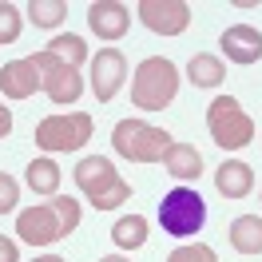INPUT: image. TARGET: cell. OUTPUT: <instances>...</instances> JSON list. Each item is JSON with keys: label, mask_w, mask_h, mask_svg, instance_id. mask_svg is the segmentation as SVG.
Returning <instances> with one entry per match:
<instances>
[{"label": "cell", "mask_w": 262, "mask_h": 262, "mask_svg": "<svg viewBox=\"0 0 262 262\" xmlns=\"http://www.w3.org/2000/svg\"><path fill=\"white\" fill-rule=\"evenodd\" d=\"M76 227H80V203L68 195H52L48 203H36L16 214V234L28 246H52L68 238Z\"/></svg>", "instance_id": "obj_1"}, {"label": "cell", "mask_w": 262, "mask_h": 262, "mask_svg": "<svg viewBox=\"0 0 262 262\" xmlns=\"http://www.w3.org/2000/svg\"><path fill=\"white\" fill-rule=\"evenodd\" d=\"M76 187H80V195L96 207V211H115L119 203H127L131 199V183L115 171L112 159H103V155H83L80 163H76Z\"/></svg>", "instance_id": "obj_2"}, {"label": "cell", "mask_w": 262, "mask_h": 262, "mask_svg": "<svg viewBox=\"0 0 262 262\" xmlns=\"http://www.w3.org/2000/svg\"><path fill=\"white\" fill-rule=\"evenodd\" d=\"M179 96V68L167 56H147L131 76V107L139 112H163Z\"/></svg>", "instance_id": "obj_3"}, {"label": "cell", "mask_w": 262, "mask_h": 262, "mask_svg": "<svg viewBox=\"0 0 262 262\" xmlns=\"http://www.w3.org/2000/svg\"><path fill=\"white\" fill-rule=\"evenodd\" d=\"M171 131L155 127L147 119H119L112 127V147L119 159L127 163H163L167 147H171Z\"/></svg>", "instance_id": "obj_4"}, {"label": "cell", "mask_w": 262, "mask_h": 262, "mask_svg": "<svg viewBox=\"0 0 262 262\" xmlns=\"http://www.w3.org/2000/svg\"><path fill=\"white\" fill-rule=\"evenodd\" d=\"M207 131L223 151H243L254 139V119L234 96H214L207 103Z\"/></svg>", "instance_id": "obj_5"}, {"label": "cell", "mask_w": 262, "mask_h": 262, "mask_svg": "<svg viewBox=\"0 0 262 262\" xmlns=\"http://www.w3.org/2000/svg\"><path fill=\"white\" fill-rule=\"evenodd\" d=\"M207 223V203L199 195L195 187H175V191H167L163 203H159V227L167 234H175V238H191L199 234Z\"/></svg>", "instance_id": "obj_6"}, {"label": "cell", "mask_w": 262, "mask_h": 262, "mask_svg": "<svg viewBox=\"0 0 262 262\" xmlns=\"http://www.w3.org/2000/svg\"><path fill=\"white\" fill-rule=\"evenodd\" d=\"M92 115L88 112H56L36 123V147L40 151H80L92 139Z\"/></svg>", "instance_id": "obj_7"}, {"label": "cell", "mask_w": 262, "mask_h": 262, "mask_svg": "<svg viewBox=\"0 0 262 262\" xmlns=\"http://www.w3.org/2000/svg\"><path fill=\"white\" fill-rule=\"evenodd\" d=\"M32 64L40 68V92H48V99L56 103V107H72V103L83 96V76H80V68L64 64V60H60V56H52L48 48L36 52Z\"/></svg>", "instance_id": "obj_8"}, {"label": "cell", "mask_w": 262, "mask_h": 262, "mask_svg": "<svg viewBox=\"0 0 262 262\" xmlns=\"http://www.w3.org/2000/svg\"><path fill=\"white\" fill-rule=\"evenodd\" d=\"M135 12L155 36H183L191 28V4L187 0H139Z\"/></svg>", "instance_id": "obj_9"}, {"label": "cell", "mask_w": 262, "mask_h": 262, "mask_svg": "<svg viewBox=\"0 0 262 262\" xmlns=\"http://www.w3.org/2000/svg\"><path fill=\"white\" fill-rule=\"evenodd\" d=\"M127 80V60L119 48H99L92 56V96L99 103H112L119 96V88Z\"/></svg>", "instance_id": "obj_10"}, {"label": "cell", "mask_w": 262, "mask_h": 262, "mask_svg": "<svg viewBox=\"0 0 262 262\" xmlns=\"http://www.w3.org/2000/svg\"><path fill=\"white\" fill-rule=\"evenodd\" d=\"M88 28L99 36V40H123L131 28V8L127 4H119V0H96V4H88Z\"/></svg>", "instance_id": "obj_11"}, {"label": "cell", "mask_w": 262, "mask_h": 262, "mask_svg": "<svg viewBox=\"0 0 262 262\" xmlns=\"http://www.w3.org/2000/svg\"><path fill=\"white\" fill-rule=\"evenodd\" d=\"M219 48H223V56H227L230 64L250 68V64L262 60V32L254 24H230L227 32L219 36Z\"/></svg>", "instance_id": "obj_12"}, {"label": "cell", "mask_w": 262, "mask_h": 262, "mask_svg": "<svg viewBox=\"0 0 262 262\" xmlns=\"http://www.w3.org/2000/svg\"><path fill=\"white\" fill-rule=\"evenodd\" d=\"M0 92H4V99H32L40 92V68L32 64V56L8 60L0 68Z\"/></svg>", "instance_id": "obj_13"}, {"label": "cell", "mask_w": 262, "mask_h": 262, "mask_svg": "<svg viewBox=\"0 0 262 262\" xmlns=\"http://www.w3.org/2000/svg\"><path fill=\"white\" fill-rule=\"evenodd\" d=\"M214 191L223 199H246L254 191V171L243 159H227V163L214 171Z\"/></svg>", "instance_id": "obj_14"}, {"label": "cell", "mask_w": 262, "mask_h": 262, "mask_svg": "<svg viewBox=\"0 0 262 262\" xmlns=\"http://www.w3.org/2000/svg\"><path fill=\"white\" fill-rule=\"evenodd\" d=\"M163 171L179 183H199V175H203V155H199V147H191V143H171L167 155H163Z\"/></svg>", "instance_id": "obj_15"}, {"label": "cell", "mask_w": 262, "mask_h": 262, "mask_svg": "<svg viewBox=\"0 0 262 262\" xmlns=\"http://www.w3.org/2000/svg\"><path fill=\"white\" fill-rule=\"evenodd\" d=\"M227 238L238 254H262V219L258 214H238V219L230 223Z\"/></svg>", "instance_id": "obj_16"}, {"label": "cell", "mask_w": 262, "mask_h": 262, "mask_svg": "<svg viewBox=\"0 0 262 262\" xmlns=\"http://www.w3.org/2000/svg\"><path fill=\"white\" fill-rule=\"evenodd\" d=\"M187 80L195 83V88H219V83L227 80V68L211 52H195L191 64H187Z\"/></svg>", "instance_id": "obj_17"}, {"label": "cell", "mask_w": 262, "mask_h": 262, "mask_svg": "<svg viewBox=\"0 0 262 262\" xmlns=\"http://www.w3.org/2000/svg\"><path fill=\"white\" fill-rule=\"evenodd\" d=\"M24 183L32 187L36 195H56L60 191V183H64V171L56 167V159H32L28 163V171H24Z\"/></svg>", "instance_id": "obj_18"}, {"label": "cell", "mask_w": 262, "mask_h": 262, "mask_svg": "<svg viewBox=\"0 0 262 262\" xmlns=\"http://www.w3.org/2000/svg\"><path fill=\"white\" fill-rule=\"evenodd\" d=\"M112 243L119 250H139V246L147 243V219L143 214H123L112 227Z\"/></svg>", "instance_id": "obj_19"}, {"label": "cell", "mask_w": 262, "mask_h": 262, "mask_svg": "<svg viewBox=\"0 0 262 262\" xmlns=\"http://www.w3.org/2000/svg\"><path fill=\"white\" fill-rule=\"evenodd\" d=\"M24 12L36 28H60L68 20V0H28Z\"/></svg>", "instance_id": "obj_20"}, {"label": "cell", "mask_w": 262, "mask_h": 262, "mask_svg": "<svg viewBox=\"0 0 262 262\" xmlns=\"http://www.w3.org/2000/svg\"><path fill=\"white\" fill-rule=\"evenodd\" d=\"M48 52H52V56H60V60H64V64H72V68H80L83 60H88V44H83L76 32L48 40Z\"/></svg>", "instance_id": "obj_21"}, {"label": "cell", "mask_w": 262, "mask_h": 262, "mask_svg": "<svg viewBox=\"0 0 262 262\" xmlns=\"http://www.w3.org/2000/svg\"><path fill=\"white\" fill-rule=\"evenodd\" d=\"M20 32H24V12H20L16 4L0 0V48L4 44H16Z\"/></svg>", "instance_id": "obj_22"}, {"label": "cell", "mask_w": 262, "mask_h": 262, "mask_svg": "<svg viewBox=\"0 0 262 262\" xmlns=\"http://www.w3.org/2000/svg\"><path fill=\"white\" fill-rule=\"evenodd\" d=\"M167 262H219V254H214V246H207V243H183L167 254Z\"/></svg>", "instance_id": "obj_23"}, {"label": "cell", "mask_w": 262, "mask_h": 262, "mask_svg": "<svg viewBox=\"0 0 262 262\" xmlns=\"http://www.w3.org/2000/svg\"><path fill=\"white\" fill-rule=\"evenodd\" d=\"M16 203H20V183L8 171H0V214H12Z\"/></svg>", "instance_id": "obj_24"}, {"label": "cell", "mask_w": 262, "mask_h": 262, "mask_svg": "<svg viewBox=\"0 0 262 262\" xmlns=\"http://www.w3.org/2000/svg\"><path fill=\"white\" fill-rule=\"evenodd\" d=\"M0 262H20V246L8 234H0Z\"/></svg>", "instance_id": "obj_25"}, {"label": "cell", "mask_w": 262, "mask_h": 262, "mask_svg": "<svg viewBox=\"0 0 262 262\" xmlns=\"http://www.w3.org/2000/svg\"><path fill=\"white\" fill-rule=\"evenodd\" d=\"M8 131H12V112H8L4 103H0V139H4Z\"/></svg>", "instance_id": "obj_26"}, {"label": "cell", "mask_w": 262, "mask_h": 262, "mask_svg": "<svg viewBox=\"0 0 262 262\" xmlns=\"http://www.w3.org/2000/svg\"><path fill=\"white\" fill-rule=\"evenodd\" d=\"M32 262H64L60 254H40V258H32Z\"/></svg>", "instance_id": "obj_27"}, {"label": "cell", "mask_w": 262, "mask_h": 262, "mask_svg": "<svg viewBox=\"0 0 262 262\" xmlns=\"http://www.w3.org/2000/svg\"><path fill=\"white\" fill-rule=\"evenodd\" d=\"M99 262H131V258H123V254H107V258H99Z\"/></svg>", "instance_id": "obj_28"}]
</instances>
